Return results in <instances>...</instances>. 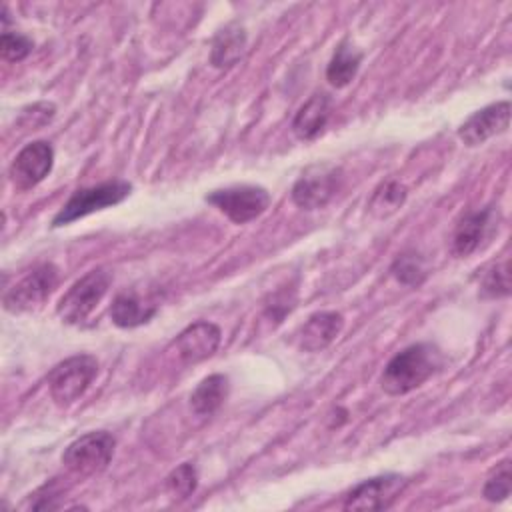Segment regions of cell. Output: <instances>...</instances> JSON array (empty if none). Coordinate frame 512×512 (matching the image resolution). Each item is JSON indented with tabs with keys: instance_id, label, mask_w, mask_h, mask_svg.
Here are the masks:
<instances>
[{
	"instance_id": "obj_1",
	"label": "cell",
	"mask_w": 512,
	"mask_h": 512,
	"mask_svg": "<svg viewBox=\"0 0 512 512\" xmlns=\"http://www.w3.org/2000/svg\"><path fill=\"white\" fill-rule=\"evenodd\" d=\"M444 364L442 352L430 342H416L390 358L382 372V390L390 396H402L420 388Z\"/></svg>"
},
{
	"instance_id": "obj_2",
	"label": "cell",
	"mask_w": 512,
	"mask_h": 512,
	"mask_svg": "<svg viewBox=\"0 0 512 512\" xmlns=\"http://www.w3.org/2000/svg\"><path fill=\"white\" fill-rule=\"evenodd\" d=\"M132 192V184L126 180H106L96 186L80 188L76 190L68 202L58 210V214L52 220V226H66L72 224L92 212L110 208L120 204L124 198H128Z\"/></svg>"
},
{
	"instance_id": "obj_3",
	"label": "cell",
	"mask_w": 512,
	"mask_h": 512,
	"mask_svg": "<svg viewBox=\"0 0 512 512\" xmlns=\"http://www.w3.org/2000/svg\"><path fill=\"white\" fill-rule=\"evenodd\" d=\"M112 282V274L106 268H96L76 280L60 298L56 312L66 324H82L90 318L96 306L106 296Z\"/></svg>"
},
{
	"instance_id": "obj_4",
	"label": "cell",
	"mask_w": 512,
	"mask_h": 512,
	"mask_svg": "<svg viewBox=\"0 0 512 512\" xmlns=\"http://www.w3.org/2000/svg\"><path fill=\"white\" fill-rule=\"evenodd\" d=\"M98 374V360L90 354H76L56 364L48 374V390L58 406L76 402Z\"/></svg>"
},
{
	"instance_id": "obj_5",
	"label": "cell",
	"mask_w": 512,
	"mask_h": 512,
	"mask_svg": "<svg viewBox=\"0 0 512 512\" xmlns=\"http://www.w3.org/2000/svg\"><path fill=\"white\" fill-rule=\"evenodd\" d=\"M114 446L116 440L110 432H86L68 444L62 454V464L76 476H94L110 464Z\"/></svg>"
},
{
	"instance_id": "obj_6",
	"label": "cell",
	"mask_w": 512,
	"mask_h": 512,
	"mask_svg": "<svg viewBox=\"0 0 512 512\" xmlns=\"http://www.w3.org/2000/svg\"><path fill=\"white\" fill-rule=\"evenodd\" d=\"M342 184V170L332 162L308 166L292 186V202L304 210L324 208Z\"/></svg>"
},
{
	"instance_id": "obj_7",
	"label": "cell",
	"mask_w": 512,
	"mask_h": 512,
	"mask_svg": "<svg viewBox=\"0 0 512 512\" xmlns=\"http://www.w3.org/2000/svg\"><path fill=\"white\" fill-rule=\"evenodd\" d=\"M58 284V268L52 262H44L26 272L18 282L6 288L2 304L8 312L20 314L42 306V302L54 292Z\"/></svg>"
},
{
	"instance_id": "obj_8",
	"label": "cell",
	"mask_w": 512,
	"mask_h": 512,
	"mask_svg": "<svg viewBox=\"0 0 512 512\" xmlns=\"http://www.w3.org/2000/svg\"><path fill=\"white\" fill-rule=\"evenodd\" d=\"M206 202L218 208L230 222L246 224L266 212L270 206V194L262 186L236 184L210 192Z\"/></svg>"
},
{
	"instance_id": "obj_9",
	"label": "cell",
	"mask_w": 512,
	"mask_h": 512,
	"mask_svg": "<svg viewBox=\"0 0 512 512\" xmlns=\"http://www.w3.org/2000/svg\"><path fill=\"white\" fill-rule=\"evenodd\" d=\"M406 486L400 474H382L356 484L344 496V510H388Z\"/></svg>"
},
{
	"instance_id": "obj_10",
	"label": "cell",
	"mask_w": 512,
	"mask_h": 512,
	"mask_svg": "<svg viewBox=\"0 0 512 512\" xmlns=\"http://www.w3.org/2000/svg\"><path fill=\"white\" fill-rule=\"evenodd\" d=\"M54 148L46 140L26 144L10 164V180L20 190H30L40 184L52 170Z\"/></svg>"
},
{
	"instance_id": "obj_11",
	"label": "cell",
	"mask_w": 512,
	"mask_h": 512,
	"mask_svg": "<svg viewBox=\"0 0 512 512\" xmlns=\"http://www.w3.org/2000/svg\"><path fill=\"white\" fill-rule=\"evenodd\" d=\"M508 124H510V102L500 100L470 114L458 128V138L466 146L474 148L484 144L492 136L506 132Z\"/></svg>"
},
{
	"instance_id": "obj_12",
	"label": "cell",
	"mask_w": 512,
	"mask_h": 512,
	"mask_svg": "<svg viewBox=\"0 0 512 512\" xmlns=\"http://www.w3.org/2000/svg\"><path fill=\"white\" fill-rule=\"evenodd\" d=\"M222 332L214 322L198 320L186 326L174 340L176 352L184 364H198L210 358L220 346Z\"/></svg>"
},
{
	"instance_id": "obj_13",
	"label": "cell",
	"mask_w": 512,
	"mask_h": 512,
	"mask_svg": "<svg viewBox=\"0 0 512 512\" xmlns=\"http://www.w3.org/2000/svg\"><path fill=\"white\" fill-rule=\"evenodd\" d=\"M496 224V214L492 208H480L466 212L460 222L456 224L454 236H452V250L456 256L464 258L476 252L482 242L492 234ZM498 226V224H496Z\"/></svg>"
},
{
	"instance_id": "obj_14",
	"label": "cell",
	"mask_w": 512,
	"mask_h": 512,
	"mask_svg": "<svg viewBox=\"0 0 512 512\" xmlns=\"http://www.w3.org/2000/svg\"><path fill=\"white\" fill-rule=\"evenodd\" d=\"M344 318L340 312L322 310L312 314L298 330L296 340L304 352H320L330 346L342 332Z\"/></svg>"
},
{
	"instance_id": "obj_15",
	"label": "cell",
	"mask_w": 512,
	"mask_h": 512,
	"mask_svg": "<svg viewBox=\"0 0 512 512\" xmlns=\"http://www.w3.org/2000/svg\"><path fill=\"white\" fill-rule=\"evenodd\" d=\"M246 50V30L238 22H230L220 28L210 46V64L214 68H230L234 66Z\"/></svg>"
},
{
	"instance_id": "obj_16",
	"label": "cell",
	"mask_w": 512,
	"mask_h": 512,
	"mask_svg": "<svg viewBox=\"0 0 512 512\" xmlns=\"http://www.w3.org/2000/svg\"><path fill=\"white\" fill-rule=\"evenodd\" d=\"M330 96L324 92L312 94L296 112L294 120H292V132L296 134V138L300 140H312L316 138L330 116Z\"/></svg>"
},
{
	"instance_id": "obj_17",
	"label": "cell",
	"mask_w": 512,
	"mask_h": 512,
	"mask_svg": "<svg viewBox=\"0 0 512 512\" xmlns=\"http://www.w3.org/2000/svg\"><path fill=\"white\" fill-rule=\"evenodd\" d=\"M158 306L138 296L134 290L120 292L110 304V318L118 328H136L146 324L154 314Z\"/></svg>"
},
{
	"instance_id": "obj_18",
	"label": "cell",
	"mask_w": 512,
	"mask_h": 512,
	"mask_svg": "<svg viewBox=\"0 0 512 512\" xmlns=\"http://www.w3.org/2000/svg\"><path fill=\"white\" fill-rule=\"evenodd\" d=\"M360 62H362V52L356 46H352L348 40H342L336 46L326 66V80L336 88L348 86L356 78Z\"/></svg>"
},
{
	"instance_id": "obj_19",
	"label": "cell",
	"mask_w": 512,
	"mask_h": 512,
	"mask_svg": "<svg viewBox=\"0 0 512 512\" xmlns=\"http://www.w3.org/2000/svg\"><path fill=\"white\" fill-rule=\"evenodd\" d=\"M228 378L224 374H210L192 392L190 404L198 416H212L228 398Z\"/></svg>"
},
{
	"instance_id": "obj_20",
	"label": "cell",
	"mask_w": 512,
	"mask_h": 512,
	"mask_svg": "<svg viewBox=\"0 0 512 512\" xmlns=\"http://www.w3.org/2000/svg\"><path fill=\"white\" fill-rule=\"evenodd\" d=\"M404 202H406V188L396 180H388L374 190L368 202V210L376 218H388L390 214L400 210Z\"/></svg>"
},
{
	"instance_id": "obj_21",
	"label": "cell",
	"mask_w": 512,
	"mask_h": 512,
	"mask_svg": "<svg viewBox=\"0 0 512 512\" xmlns=\"http://www.w3.org/2000/svg\"><path fill=\"white\" fill-rule=\"evenodd\" d=\"M392 274L400 284L406 286H420L426 276H428V268L422 256H418L416 252H402L398 254V258L392 264Z\"/></svg>"
},
{
	"instance_id": "obj_22",
	"label": "cell",
	"mask_w": 512,
	"mask_h": 512,
	"mask_svg": "<svg viewBox=\"0 0 512 512\" xmlns=\"http://www.w3.org/2000/svg\"><path fill=\"white\" fill-rule=\"evenodd\" d=\"M196 486H198V472L192 462H184V464L176 466L166 476V482H164L166 494L172 500H186L188 496L194 494Z\"/></svg>"
},
{
	"instance_id": "obj_23",
	"label": "cell",
	"mask_w": 512,
	"mask_h": 512,
	"mask_svg": "<svg viewBox=\"0 0 512 512\" xmlns=\"http://www.w3.org/2000/svg\"><path fill=\"white\" fill-rule=\"evenodd\" d=\"M510 488H512V474H510V460L506 458L486 478L484 488H482V496L488 502H502L510 496Z\"/></svg>"
},
{
	"instance_id": "obj_24",
	"label": "cell",
	"mask_w": 512,
	"mask_h": 512,
	"mask_svg": "<svg viewBox=\"0 0 512 512\" xmlns=\"http://www.w3.org/2000/svg\"><path fill=\"white\" fill-rule=\"evenodd\" d=\"M480 294L484 298H504L510 294V268L508 260L494 264L484 276L480 284Z\"/></svg>"
},
{
	"instance_id": "obj_25",
	"label": "cell",
	"mask_w": 512,
	"mask_h": 512,
	"mask_svg": "<svg viewBox=\"0 0 512 512\" xmlns=\"http://www.w3.org/2000/svg\"><path fill=\"white\" fill-rule=\"evenodd\" d=\"M32 48H34V42L20 32L4 30L0 36V52H2V58L8 62L24 60L32 52Z\"/></svg>"
},
{
	"instance_id": "obj_26",
	"label": "cell",
	"mask_w": 512,
	"mask_h": 512,
	"mask_svg": "<svg viewBox=\"0 0 512 512\" xmlns=\"http://www.w3.org/2000/svg\"><path fill=\"white\" fill-rule=\"evenodd\" d=\"M294 302V290H280L270 296V302L266 304V316L276 322H282V318L294 308Z\"/></svg>"
}]
</instances>
